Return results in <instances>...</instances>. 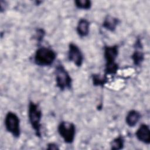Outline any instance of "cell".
Listing matches in <instances>:
<instances>
[{
	"label": "cell",
	"mask_w": 150,
	"mask_h": 150,
	"mask_svg": "<svg viewBox=\"0 0 150 150\" xmlns=\"http://www.w3.org/2000/svg\"><path fill=\"white\" fill-rule=\"evenodd\" d=\"M141 118V115L138 111L131 110L129 111L125 117V122L129 127H134L137 125Z\"/></svg>",
	"instance_id": "obj_12"
},
{
	"label": "cell",
	"mask_w": 150,
	"mask_h": 150,
	"mask_svg": "<svg viewBox=\"0 0 150 150\" xmlns=\"http://www.w3.org/2000/svg\"><path fill=\"white\" fill-rule=\"evenodd\" d=\"M47 149H59V148L58 146V145L53 142H50L47 145V147H46Z\"/></svg>",
	"instance_id": "obj_17"
},
{
	"label": "cell",
	"mask_w": 150,
	"mask_h": 150,
	"mask_svg": "<svg viewBox=\"0 0 150 150\" xmlns=\"http://www.w3.org/2000/svg\"><path fill=\"white\" fill-rule=\"evenodd\" d=\"M76 31L79 36L83 38L87 36L90 32V22L86 19H80L77 25Z\"/></svg>",
	"instance_id": "obj_10"
},
{
	"label": "cell",
	"mask_w": 150,
	"mask_h": 150,
	"mask_svg": "<svg viewBox=\"0 0 150 150\" xmlns=\"http://www.w3.org/2000/svg\"><path fill=\"white\" fill-rule=\"evenodd\" d=\"M67 57L69 60L73 62L77 67L82 66L84 57L81 50L77 45L73 43H69Z\"/></svg>",
	"instance_id": "obj_7"
},
{
	"label": "cell",
	"mask_w": 150,
	"mask_h": 150,
	"mask_svg": "<svg viewBox=\"0 0 150 150\" xmlns=\"http://www.w3.org/2000/svg\"><path fill=\"white\" fill-rule=\"evenodd\" d=\"M120 22L119 19L108 15L105 16L103 21V27L110 32H114Z\"/></svg>",
	"instance_id": "obj_11"
},
{
	"label": "cell",
	"mask_w": 150,
	"mask_h": 150,
	"mask_svg": "<svg viewBox=\"0 0 150 150\" xmlns=\"http://www.w3.org/2000/svg\"><path fill=\"white\" fill-rule=\"evenodd\" d=\"M28 119L32 128L38 137H41V120L42 112L38 104L30 101L28 105Z\"/></svg>",
	"instance_id": "obj_2"
},
{
	"label": "cell",
	"mask_w": 150,
	"mask_h": 150,
	"mask_svg": "<svg viewBox=\"0 0 150 150\" xmlns=\"http://www.w3.org/2000/svg\"><path fill=\"white\" fill-rule=\"evenodd\" d=\"M36 37H37V39L39 41H41L43 39V38L44 37L45 35V32L43 31V29H39L37 30V33H36Z\"/></svg>",
	"instance_id": "obj_16"
},
{
	"label": "cell",
	"mask_w": 150,
	"mask_h": 150,
	"mask_svg": "<svg viewBox=\"0 0 150 150\" xmlns=\"http://www.w3.org/2000/svg\"><path fill=\"white\" fill-rule=\"evenodd\" d=\"M74 4L78 9L83 10H88L92 6V3L89 0H76Z\"/></svg>",
	"instance_id": "obj_15"
},
{
	"label": "cell",
	"mask_w": 150,
	"mask_h": 150,
	"mask_svg": "<svg viewBox=\"0 0 150 150\" xmlns=\"http://www.w3.org/2000/svg\"><path fill=\"white\" fill-rule=\"evenodd\" d=\"M135 136L140 142L147 145L149 144L150 129L149 126L146 124H141L136 131Z\"/></svg>",
	"instance_id": "obj_9"
},
{
	"label": "cell",
	"mask_w": 150,
	"mask_h": 150,
	"mask_svg": "<svg viewBox=\"0 0 150 150\" xmlns=\"http://www.w3.org/2000/svg\"><path fill=\"white\" fill-rule=\"evenodd\" d=\"M135 50L131 55L133 63L137 66H140L144 60V53L142 50V45L139 39H138L135 43Z\"/></svg>",
	"instance_id": "obj_8"
},
{
	"label": "cell",
	"mask_w": 150,
	"mask_h": 150,
	"mask_svg": "<svg viewBox=\"0 0 150 150\" xmlns=\"http://www.w3.org/2000/svg\"><path fill=\"white\" fill-rule=\"evenodd\" d=\"M56 86L62 91L70 89L72 79L68 71L62 64H58L54 70Z\"/></svg>",
	"instance_id": "obj_4"
},
{
	"label": "cell",
	"mask_w": 150,
	"mask_h": 150,
	"mask_svg": "<svg viewBox=\"0 0 150 150\" xmlns=\"http://www.w3.org/2000/svg\"><path fill=\"white\" fill-rule=\"evenodd\" d=\"M57 131L65 143L70 144L73 142L76 132V126L73 123L68 121L60 122Z\"/></svg>",
	"instance_id": "obj_6"
},
{
	"label": "cell",
	"mask_w": 150,
	"mask_h": 150,
	"mask_svg": "<svg viewBox=\"0 0 150 150\" xmlns=\"http://www.w3.org/2000/svg\"><path fill=\"white\" fill-rule=\"evenodd\" d=\"M4 124L6 131L13 137L19 138L21 135L20 119L13 112L8 111L4 120Z\"/></svg>",
	"instance_id": "obj_5"
},
{
	"label": "cell",
	"mask_w": 150,
	"mask_h": 150,
	"mask_svg": "<svg viewBox=\"0 0 150 150\" xmlns=\"http://www.w3.org/2000/svg\"><path fill=\"white\" fill-rule=\"evenodd\" d=\"M91 79L93 84L95 86L103 87L107 82V77L105 74H94L92 75Z\"/></svg>",
	"instance_id": "obj_13"
},
{
	"label": "cell",
	"mask_w": 150,
	"mask_h": 150,
	"mask_svg": "<svg viewBox=\"0 0 150 150\" xmlns=\"http://www.w3.org/2000/svg\"><path fill=\"white\" fill-rule=\"evenodd\" d=\"M118 45L105 46L104 48V56L105 60V74H115L117 73L119 66L115 62L118 55Z\"/></svg>",
	"instance_id": "obj_1"
},
{
	"label": "cell",
	"mask_w": 150,
	"mask_h": 150,
	"mask_svg": "<svg viewBox=\"0 0 150 150\" xmlns=\"http://www.w3.org/2000/svg\"><path fill=\"white\" fill-rule=\"evenodd\" d=\"M56 59V52L51 48L40 47L38 48L34 55L35 63L39 66H49Z\"/></svg>",
	"instance_id": "obj_3"
},
{
	"label": "cell",
	"mask_w": 150,
	"mask_h": 150,
	"mask_svg": "<svg viewBox=\"0 0 150 150\" xmlns=\"http://www.w3.org/2000/svg\"><path fill=\"white\" fill-rule=\"evenodd\" d=\"M124 138L123 137L120 135L114 138L110 143L111 149L120 150L124 148Z\"/></svg>",
	"instance_id": "obj_14"
}]
</instances>
